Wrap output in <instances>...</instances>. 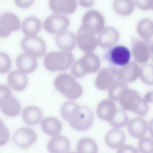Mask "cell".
I'll return each instance as SVG.
<instances>
[{"mask_svg":"<svg viewBox=\"0 0 153 153\" xmlns=\"http://www.w3.org/2000/svg\"><path fill=\"white\" fill-rule=\"evenodd\" d=\"M131 53L126 47L122 45L110 48L105 53L104 59L110 64L117 66H124L128 63Z\"/></svg>","mask_w":153,"mask_h":153,"instance_id":"obj_6","label":"cell"},{"mask_svg":"<svg viewBox=\"0 0 153 153\" xmlns=\"http://www.w3.org/2000/svg\"><path fill=\"white\" fill-rule=\"evenodd\" d=\"M41 127L43 131L50 136H55L59 134L62 128L60 121L53 117L44 118L41 123Z\"/></svg>","mask_w":153,"mask_h":153,"instance_id":"obj_24","label":"cell"},{"mask_svg":"<svg viewBox=\"0 0 153 153\" xmlns=\"http://www.w3.org/2000/svg\"><path fill=\"white\" fill-rule=\"evenodd\" d=\"M9 138V130L0 118V146L5 145L8 141Z\"/></svg>","mask_w":153,"mask_h":153,"instance_id":"obj_33","label":"cell"},{"mask_svg":"<svg viewBox=\"0 0 153 153\" xmlns=\"http://www.w3.org/2000/svg\"><path fill=\"white\" fill-rule=\"evenodd\" d=\"M119 70L115 68H108L102 70L95 80V85L98 89L105 90L109 88L114 83L119 80Z\"/></svg>","mask_w":153,"mask_h":153,"instance_id":"obj_13","label":"cell"},{"mask_svg":"<svg viewBox=\"0 0 153 153\" xmlns=\"http://www.w3.org/2000/svg\"><path fill=\"white\" fill-rule=\"evenodd\" d=\"M119 100L124 110H131L141 116L145 115L148 112L147 103L134 90L127 89L122 94Z\"/></svg>","mask_w":153,"mask_h":153,"instance_id":"obj_4","label":"cell"},{"mask_svg":"<svg viewBox=\"0 0 153 153\" xmlns=\"http://www.w3.org/2000/svg\"><path fill=\"white\" fill-rule=\"evenodd\" d=\"M21 27L22 30L25 36H35L41 30L42 23L37 17L30 16L23 20Z\"/></svg>","mask_w":153,"mask_h":153,"instance_id":"obj_23","label":"cell"},{"mask_svg":"<svg viewBox=\"0 0 153 153\" xmlns=\"http://www.w3.org/2000/svg\"><path fill=\"white\" fill-rule=\"evenodd\" d=\"M127 89V86L125 83L119 80L109 88L108 95L111 100L116 101L119 99L122 94Z\"/></svg>","mask_w":153,"mask_h":153,"instance_id":"obj_29","label":"cell"},{"mask_svg":"<svg viewBox=\"0 0 153 153\" xmlns=\"http://www.w3.org/2000/svg\"><path fill=\"white\" fill-rule=\"evenodd\" d=\"M21 46L25 52L36 58L43 56L46 50L45 42L36 35L25 36L21 41Z\"/></svg>","mask_w":153,"mask_h":153,"instance_id":"obj_7","label":"cell"},{"mask_svg":"<svg viewBox=\"0 0 153 153\" xmlns=\"http://www.w3.org/2000/svg\"><path fill=\"white\" fill-rule=\"evenodd\" d=\"M55 41L62 50L70 51L76 47V35L72 32L66 30L57 34Z\"/></svg>","mask_w":153,"mask_h":153,"instance_id":"obj_15","label":"cell"},{"mask_svg":"<svg viewBox=\"0 0 153 153\" xmlns=\"http://www.w3.org/2000/svg\"><path fill=\"white\" fill-rule=\"evenodd\" d=\"M117 109L113 101L108 99L100 103L97 108V113L101 119L108 121L113 117Z\"/></svg>","mask_w":153,"mask_h":153,"instance_id":"obj_22","label":"cell"},{"mask_svg":"<svg viewBox=\"0 0 153 153\" xmlns=\"http://www.w3.org/2000/svg\"><path fill=\"white\" fill-rule=\"evenodd\" d=\"M74 57L71 51L63 50L49 52L45 56L44 63L48 71H64L73 63Z\"/></svg>","mask_w":153,"mask_h":153,"instance_id":"obj_2","label":"cell"},{"mask_svg":"<svg viewBox=\"0 0 153 153\" xmlns=\"http://www.w3.org/2000/svg\"><path fill=\"white\" fill-rule=\"evenodd\" d=\"M139 76L141 80L146 84L152 85L153 67L151 64H146L139 68Z\"/></svg>","mask_w":153,"mask_h":153,"instance_id":"obj_30","label":"cell"},{"mask_svg":"<svg viewBox=\"0 0 153 153\" xmlns=\"http://www.w3.org/2000/svg\"><path fill=\"white\" fill-rule=\"evenodd\" d=\"M70 22V20L67 16L55 13L50 15L45 20L43 27L47 32L57 34L66 30Z\"/></svg>","mask_w":153,"mask_h":153,"instance_id":"obj_9","label":"cell"},{"mask_svg":"<svg viewBox=\"0 0 153 153\" xmlns=\"http://www.w3.org/2000/svg\"><path fill=\"white\" fill-rule=\"evenodd\" d=\"M152 93L149 92L146 95L144 100L147 103V102H152L151 101V100H152V96H151L150 97V96H151V95L152 94H151V95H150Z\"/></svg>","mask_w":153,"mask_h":153,"instance_id":"obj_37","label":"cell"},{"mask_svg":"<svg viewBox=\"0 0 153 153\" xmlns=\"http://www.w3.org/2000/svg\"><path fill=\"white\" fill-rule=\"evenodd\" d=\"M16 64L19 71L24 74L33 72L38 66L36 58L25 52L21 53L17 57Z\"/></svg>","mask_w":153,"mask_h":153,"instance_id":"obj_14","label":"cell"},{"mask_svg":"<svg viewBox=\"0 0 153 153\" xmlns=\"http://www.w3.org/2000/svg\"><path fill=\"white\" fill-rule=\"evenodd\" d=\"M108 28V31L105 30L100 33L98 39L99 45L102 47H110L116 43L118 39V33L114 28Z\"/></svg>","mask_w":153,"mask_h":153,"instance_id":"obj_26","label":"cell"},{"mask_svg":"<svg viewBox=\"0 0 153 153\" xmlns=\"http://www.w3.org/2000/svg\"><path fill=\"white\" fill-rule=\"evenodd\" d=\"M54 85L56 89L65 97L72 100L78 99L83 92L81 85L73 76L66 73H62L56 78Z\"/></svg>","mask_w":153,"mask_h":153,"instance_id":"obj_3","label":"cell"},{"mask_svg":"<svg viewBox=\"0 0 153 153\" xmlns=\"http://www.w3.org/2000/svg\"><path fill=\"white\" fill-rule=\"evenodd\" d=\"M95 35L81 25L76 35V42L79 48L86 53H91L97 45V40Z\"/></svg>","mask_w":153,"mask_h":153,"instance_id":"obj_10","label":"cell"},{"mask_svg":"<svg viewBox=\"0 0 153 153\" xmlns=\"http://www.w3.org/2000/svg\"><path fill=\"white\" fill-rule=\"evenodd\" d=\"M77 153H97L98 147L93 139L88 137L81 139L76 145Z\"/></svg>","mask_w":153,"mask_h":153,"instance_id":"obj_27","label":"cell"},{"mask_svg":"<svg viewBox=\"0 0 153 153\" xmlns=\"http://www.w3.org/2000/svg\"><path fill=\"white\" fill-rule=\"evenodd\" d=\"M49 6L55 13L70 14L75 12L77 4L75 0H51L49 1Z\"/></svg>","mask_w":153,"mask_h":153,"instance_id":"obj_16","label":"cell"},{"mask_svg":"<svg viewBox=\"0 0 153 153\" xmlns=\"http://www.w3.org/2000/svg\"><path fill=\"white\" fill-rule=\"evenodd\" d=\"M152 139L144 137L141 138L138 144V149L140 153H153Z\"/></svg>","mask_w":153,"mask_h":153,"instance_id":"obj_31","label":"cell"},{"mask_svg":"<svg viewBox=\"0 0 153 153\" xmlns=\"http://www.w3.org/2000/svg\"><path fill=\"white\" fill-rule=\"evenodd\" d=\"M35 131L27 127H22L17 130L13 137V141L19 147L25 149L32 146L37 140Z\"/></svg>","mask_w":153,"mask_h":153,"instance_id":"obj_12","label":"cell"},{"mask_svg":"<svg viewBox=\"0 0 153 153\" xmlns=\"http://www.w3.org/2000/svg\"><path fill=\"white\" fill-rule=\"evenodd\" d=\"M7 81L9 85L18 91L24 90L28 84L27 76L18 70L11 71L8 76Z\"/></svg>","mask_w":153,"mask_h":153,"instance_id":"obj_19","label":"cell"},{"mask_svg":"<svg viewBox=\"0 0 153 153\" xmlns=\"http://www.w3.org/2000/svg\"><path fill=\"white\" fill-rule=\"evenodd\" d=\"M100 65L99 58L91 53H86L73 64L71 73L75 77L80 78L87 74L96 72Z\"/></svg>","mask_w":153,"mask_h":153,"instance_id":"obj_5","label":"cell"},{"mask_svg":"<svg viewBox=\"0 0 153 153\" xmlns=\"http://www.w3.org/2000/svg\"><path fill=\"white\" fill-rule=\"evenodd\" d=\"M11 65L12 61L9 56L5 53L0 52V74L8 72Z\"/></svg>","mask_w":153,"mask_h":153,"instance_id":"obj_32","label":"cell"},{"mask_svg":"<svg viewBox=\"0 0 153 153\" xmlns=\"http://www.w3.org/2000/svg\"><path fill=\"white\" fill-rule=\"evenodd\" d=\"M127 128L128 133L131 136L134 138H139L146 134L148 125L143 119L136 117L128 122Z\"/></svg>","mask_w":153,"mask_h":153,"instance_id":"obj_18","label":"cell"},{"mask_svg":"<svg viewBox=\"0 0 153 153\" xmlns=\"http://www.w3.org/2000/svg\"><path fill=\"white\" fill-rule=\"evenodd\" d=\"M70 142L66 137L56 135L48 141L47 148L50 153H66L69 150Z\"/></svg>","mask_w":153,"mask_h":153,"instance_id":"obj_17","label":"cell"},{"mask_svg":"<svg viewBox=\"0 0 153 153\" xmlns=\"http://www.w3.org/2000/svg\"><path fill=\"white\" fill-rule=\"evenodd\" d=\"M117 153H138L134 147L126 145L121 146L118 150Z\"/></svg>","mask_w":153,"mask_h":153,"instance_id":"obj_34","label":"cell"},{"mask_svg":"<svg viewBox=\"0 0 153 153\" xmlns=\"http://www.w3.org/2000/svg\"><path fill=\"white\" fill-rule=\"evenodd\" d=\"M20 27L19 19L15 14L6 12L0 16V37H6Z\"/></svg>","mask_w":153,"mask_h":153,"instance_id":"obj_11","label":"cell"},{"mask_svg":"<svg viewBox=\"0 0 153 153\" xmlns=\"http://www.w3.org/2000/svg\"><path fill=\"white\" fill-rule=\"evenodd\" d=\"M0 108L4 114L9 117L17 116L20 113L19 102L13 95L10 88L0 94Z\"/></svg>","mask_w":153,"mask_h":153,"instance_id":"obj_8","label":"cell"},{"mask_svg":"<svg viewBox=\"0 0 153 153\" xmlns=\"http://www.w3.org/2000/svg\"><path fill=\"white\" fill-rule=\"evenodd\" d=\"M61 114L74 129L84 131L89 129L94 121L91 111L87 107L79 105L71 101L65 102L62 106Z\"/></svg>","mask_w":153,"mask_h":153,"instance_id":"obj_1","label":"cell"},{"mask_svg":"<svg viewBox=\"0 0 153 153\" xmlns=\"http://www.w3.org/2000/svg\"><path fill=\"white\" fill-rule=\"evenodd\" d=\"M33 1V0H16L15 3L19 7L24 8L30 6Z\"/></svg>","mask_w":153,"mask_h":153,"instance_id":"obj_35","label":"cell"},{"mask_svg":"<svg viewBox=\"0 0 153 153\" xmlns=\"http://www.w3.org/2000/svg\"><path fill=\"white\" fill-rule=\"evenodd\" d=\"M139 68L134 62H131L123 66L119 70V80L124 83L131 82L139 76Z\"/></svg>","mask_w":153,"mask_h":153,"instance_id":"obj_21","label":"cell"},{"mask_svg":"<svg viewBox=\"0 0 153 153\" xmlns=\"http://www.w3.org/2000/svg\"><path fill=\"white\" fill-rule=\"evenodd\" d=\"M66 153H77L75 152H67Z\"/></svg>","mask_w":153,"mask_h":153,"instance_id":"obj_38","label":"cell"},{"mask_svg":"<svg viewBox=\"0 0 153 153\" xmlns=\"http://www.w3.org/2000/svg\"><path fill=\"white\" fill-rule=\"evenodd\" d=\"M79 4L84 7H88L91 6L93 2L91 1L79 0Z\"/></svg>","mask_w":153,"mask_h":153,"instance_id":"obj_36","label":"cell"},{"mask_svg":"<svg viewBox=\"0 0 153 153\" xmlns=\"http://www.w3.org/2000/svg\"><path fill=\"white\" fill-rule=\"evenodd\" d=\"M22 117L27 124L35 125L38 124L41 120L42 113L39 108L34 106H29L23 109Z\"/></svg>","mask_w":153,"mask_h":153,"instance_id":"obj_25","label":"cell"},{"mask_svg":"<svg viewBox=\"0 0 153 153\" xmlns=\"http://www.w3.org/2000/svg\"><path fill=\"white\" fill-rule=\"evenodd\" d=\"M126 135L121 130L113 128L110 130L105 134L104 140L107 145L112 149L120 147L125 143Z\"/></svg>","mask_w":153,"mask_h":153,"instance_id":"obj_20","label":"cell"},{"mask_svg":"<svg viewBox=\"0 0 153 153\" xmlns=\"http://www.w3.org/2000/svg\"><path fill=\"white\" fill-rule=\"evenodd\" d=\"M128 121V118L126 113L122 110L117 109L108 122L112 126L117 128L125 126Z\"/></svg>","mask_w":153,"mask_h":153,"instance_id":"obj_28","label":"cell"}]
</instances>
